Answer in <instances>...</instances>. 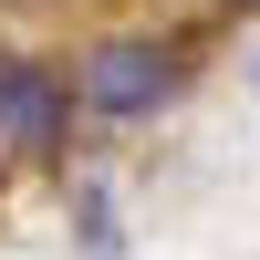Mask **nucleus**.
Returning <instances> with one entry per match:
<instances>
[{
    "mask_svg": "<svg viewBox=\"0 0 260 260\" xmlns=\"http://www.w3.org/2000/svg\"><path fill=\"white\" fill-rule=\"evenodd\" d=\"M73 156V73L31 52H0V177Z\"/></svg>",
    "mask_w": 260,
    "mask_h": 260,
    "instance_id": "obj_2",
    "label": "nucleus"
},
{
    "mask_svg": "<svg viewBox=\"0 0 260 260\" xmlns=\"http://www.w3.org/2000/svg\"><path fill=\"white\" fill-rule=\"evenodd\" d=\"M198 83V31H156V21H115L73 52V115L104 136H136Z\"/></svg>",
    "mask_w": 260,
    "mask_h": 260,
    "instance_id": "obj_1",
    "label": "nucleus"
},
{
    "mask_svg": "<svg viewBox=\"0 0 260 260\" xmlns=\"http://www.w3.org/2000/svg\"><path fill=\"white\" fill-rule=\"evenodd\" d=\"M198 11H208V21H250L260 0H198Z\"/></svg>",
    "mask_w": 260,
    "mask_h": 260,
    "instance_id": "obj_3",
    "label": "nucleus"
}]
</instances>
